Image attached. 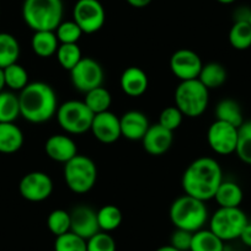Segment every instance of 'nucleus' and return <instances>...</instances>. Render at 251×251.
Instances as JSON below:
<instances>
[{
	"instance_id": "obj_1",
	"label": "nucleus",
	"mask_w": 251,
	"mask_h": 251,
	"mask_svg": "<svg viewBox=\"0 0 251 251\" xmlns=\"http://www.w3.org/2000/svg\"><path fill=\"white\" fill-rule=\"evenodd\" d=\"M222 181L223 170L218 161L209 156H202L186 168L181 185L185 195L207 202L214 199Z\"/></svg>"
},
{
	"instance_id": "obj_2",
	"label": "nucleus",
	"mask_w": 251,
	"mask_h": 251,
	"mask_svg": "<svg viewBox=\"0 0 251 251\" xmlns=\"http://www.w3.org/2000/svg\"><path fill=\"white\" fill-rule=\"evenodd\" d=\"M20 115L30 123H45L57 113L58 98L54 89L43 81L28 83L19 94Z\"/></svg>"
},
{
	"instance_id": "obj_3",
	"label": "nucleus",
	"mask_w": 251,
	"mask_h": 251,
	"mask_svg": "<svg viewBox=\"0 0 251 251\" xmlns=\"http://www.w3.org/2000/svg\"><path fill=\"white\" fill-rule=\"evenodd\" d=\"M23 19L26 25L36 31H55L63 21L62 0H25Z\"/></svg>"
},
{
	"instance_id": "obj_4",
	"label": "nucleus",
	"mask_w": 251,
	"mask_h": 251,
	"mask_svg": "<svg viewBox=\"0 0 251 251\" xmlns=\"http://www.w3.org/2000/svg\"><path fill=\"white\" fill-rule=\"evenodd\" d=\"M169 217L176 229L196 233L208 222V209L206 202L183 195L171 203Z\"/></svg>"
},
{
	"instance_id": "obj_5",
	"label": "nucleus",
	"mask_w": 251,
	"mask_h": 251,
	"mask_svg": "<svg viewBox=\"0 0 251 251\" xmlns=\"http://www.w3.org/2000/svg\"><path fill=\"white\" fill-rule=\"evenodd\" d=\"M174 99L175 106L185 117L196 118L203 115L208 107L209 90L199 79L180 81Z\"/></svg>"
},
{
	"instance_id": "obj_6",
	"label": "nucleus",
	"mask_w": 251,
	"mask_h": 251,
	"mask_svg": "<svg viewBox=\"0 0 251 251\" xmlns=\"http://www.w3.org/2000/svg\"><path fill=\"white\" fill-rule=\"evenodd\" d=\"M64 181L72 192L88 194L98 181V168L93 159L86 155H75L64 164Z\"/></svg>"
},
{
	"instance_id": "obj_7",
	"label": "nucleus",
	"mask_w": 251,
	"mask_h": 251,
	"mask_svg": "<svg viewBox=\"0 0 251 251\" xmlns=\"http://www.w3.org/2000/svg\"><path fill=\"white\" fill-rule=\"evenodd\" d=\"M94 116L85 102L79 100L63 102L55 113L58 125L68 134H84L90 131Z\"/></svg>"
},
{
	"instance_id": "obj_8",
	"label": "nucleus",
	"mask_w": 251,
	"mask_h": 251,
	"mask_svg": "<svg viewBox=\"0 0 251 251\" xmlns=\"http://www.w3.org/2000/svg\"><path fill=\"white\" fill-rule=\"evenodd\" d=\"M248 222V216L243 209H240V207L235 208L219 207L209 219V230L213 231L226 243L240 238Z\"/></svg>"
},
{
	"instance_id": "obj_9",
	"label": "nucleus",
	"mask_w": 251,
	"mask_h": 251,
	"mask_svg": "<svg viewBox=\"0 0 251 251\" xmlns=\"http://www.w3.org/2000/svg\"><path fill=\"white\" fill-rule=\"evenodd\" d=\"M73 20L83 33L93 35L105 25L106 11L99 0H78L73 9Z\"/></svg>"
},
{
	"instance_id": "obj_10",
	"label": "nucleus",
	"mask_w": 251,
	"mask_h": 251,
	"mask_svg": "<svg viewBox=\"0 0 251 251\" xmlns=\"http://www.w3.org/2000/svg\"><path fill=\"white\" fill-rule=\"evenodd\" d=\"M69 73L74 88L84 94L99 86H102L103 78H105L100 63L90 57L81 58L80 62Z\"/></svg>"
},
{
	"instance_id": "obj_11",
	"label": "nucleus",
	"mask_w": 251,
	"mask_h": 251,
	"mask_svg": "<svg viewBox=\"0 0 251 251\" xmlns=\"http://www.w3.org/2000/svg\"><path fill=\"white\" fill-rule=\"evenodd\" d=\"M238 129L229 123L216 120L207 131V142L209 148L219 155L235 153L238 144Z\"/></svg>"
},
{
	"instance_id": "obj_12",
	"label": "nucleus",
	"mask_w": 251,
	"mask_h": 251,
	"mask_svg": "<svg viewBox=\"0 0 251 251\" xmlns=\"http://www.w3.org/2000/svg\"><path fill=\"white\" fill-rule=\"evenodd\" d=\"M19 192L28 202L46 201L53 192V181L43 171H31L20 180Z\"/></svg>"
},
{
	"instance_id": "obj_13",
	"label": "nucleus",
	"mask_w": 251,
	"mask_h": 251,
	"mask_svg": "<svg viewBox=\"0 0 251 251\" xmlns=\"http://www.w3.org/2000/svg\"><path fill=\"white\" fill-rule=\"evenodd\" d=\"M170 71L180 81L199 79L203 67L201 57L195 50L181 48L175 50L170 57Z\"/></svg>"
},
{
	"instance_id": "obj_14",
	"label": "nucleus",
	"mask_w": 251,
	"mask_h": 251,
	"mask_svg": "<svg viewBox=\"0 0 251 251\" xmlns=\"http://www.w3.org/2000/svg\"><path fill=\"white\" fill-rule=\"evenodd\" d=\"M91 133L100 143L112 144L122 137L120 117L111 111L98 113L94 116L91 123Z\"/></svg>"
},
{
	"instance_id": "obj_15",
	"label": "nucleus",
	"mask_w": 251,
	"mask_h": 251,
	"mask_svg": "<svg viewBox=\"0 0 251 251\" xmlns=\"http://www.w3.org/2000/svg\"><path fill=\"white\" fill-rule=\"evenodd\" d=\"M71 213V231L88 240L100 230L98 212L89 206H78Z\"/></svg>"
},
{
	"instance_id": "obj_16",
	"label": "nucleus",
	"mask_w": 251,
	"mask_h": 251,
	"mask_svg": "<svg viewBox=\"0 0 251 251\" xmlns=\"http://www.w3.org/2000/svg\"><path fill=\"white\" fill-rule=\"evenodd\" d=\"M45 151L53 161L66 164L78 155V147L67 134H53L46 141Z\"/></svg>"
},
{
	"instance_id": "obj_17",
	"label": "nucleus",
	"mask_w": 251,
	"mask_h": 251,
	"mask_svg": "<svg viewBox=\"0 0 251 251\" xmlns=\"http://www.w3.org/2000/svg\"><path fill=\"white\" fill-rule=\"evenodd\" d=\"M144 151L153 156H160L171 148L174 143V132L161 127L159 123L151 125L146 136L142 139Z\"/></svg>"
},
{
	"instance_id": "obj_18",
	"label": "nucleus",
	"mask_w": 251,
	"mask_h": 251,
	"mask_svg": "<svg viewBox=\"0 0 251 251\" xmlns=\"http://www.w3.org/2000/svg\"><path fill=\"white\" fill-rule=\"evenodd\" d=\"M121 133L128 141H142L151 127L148 117L141 111H127L120 118Z\"/></svg>"
},
{
	"instance_id": "obj_19",
	"label": "nucleus",
	"mask_w": 251,
	"mask_h": 251,
	"mask_svg": "<svg viewBox=\"0 0 251 251\" xmlns=\"http://www.w3.org/2000/svg\"><path fill=\"white\" fill-rule=\"evenodd\" d=\"M149 80L146 72L139 67H128L120 78V86L129 98H139L148 90Z\"/></svg>"
},
{
	"instance_id": "obj_20",
	"label": "nucleus",
	"mask_w": 251,
	"mask_h": 251,
	"mask_svg": "<svg viewBox=\"0 0 251 251\" xmlns=\"http://www.w3.org/2000/svg\"><path fill=\"white\" fill-rule=\"evenodd\" d=\"M24 146V133L14 123H0V153L14 154Z\"/></svg>"
},
{
	"instance_id": "obj_21",
	"label": "nucleus",
	"mask_w": 251,
	"mask_h": 251,
	"mask_svg": "<svg viewBox=\"0 0 251 251\" xmlns=\"http://www.w3.org/2000/svg\"><path fill=\"white\" fill-rule=\"evenodd\" d=\"M244 199V192L240 186L234 181L223 180L217 190L214 199L222 208H235L240 207Z\"/></svg>"
},
{
	"instance_id": "obj_22",
	"label": "nucleus",
	"mask_w": 251,
	"mask_h": 251,
	"mask_svg": "<svg viewBox=\"0 0 251 251\" xmlns=\"http://www.w3.org/2000/svg\"><path fill=\"white\" fill-rule=\"evenodd\" d=\"M59 45L54 31H36L31 38V48L40 58H50L54 55Z\"/></svg>"
},
{
	"instance_id": "obj_23",
	"label": "nucleus",
	"mask_w": 251,
	"mask_h": 251,
	"mask_svg": "<svg viewBox=\"0 0 251 251\" xmlns=\"http://www.w3.org/2000/svg\"><path fill=\"white\" fill-rule=\"evenodd\" d=\"M216 120L229 123L236 128H239L245 122L240 105L233 99H224L217 103Z\"/></svg>"
},
{
	"instance_id": "obj_24",
	"label": "nucleus",
	"mask_w": 251,
	"mask_h": 251,
	"mask_svg": "<svg viewBox=\"0 0 251 251\" xmlns=\"http://www.w3.org/2000/svg\"><path fill=\"white\" fill-rule=\"evenodd\" d=\"M226 78H228L226 69L222 66L221 63L217 62L203 64L201 73L199 75V80L208 90H213V89H218L223 86L224 83L226 81Z\"/></svg>"
},
{
	"instance_id": "obj_25",
	"label": "nucleus",
	"mask_w": 251,
	"mask_h": 251,
	"mask_svg": "<svg viewBox=\"0 0 251 251\" xmlns=\"http://www.w3.org/2000/svg\"><path fill=\"white\" fill-rule=\"evenodd\" d=\"M20 57V43L11 33L0 32V68L4 69L18 63Z\"/></svg>"
},
{
	"instance_id": "obj_26",
	"label": "nucleus",
	"mask_w": 251,
	"mask_h": 251,
	"mask_svg": "<svg viewBox=\"0 0 251 251\" xmlns=\"http://www.w3.org/2000/svg\"><path fill=\"white\" fill-rule=\"evenodd\" d=\"M190 251H226L224 241L209 229L194 233Z\"/></svg>"
},
{
	"instance_id": "obj_27",
	"label": "nucleus",
	"mask_w": 251,
	"mask_h": 251,
	"mask_svg": "<svg viewBox=\"0 0 251 251\" xmlns=\"http://www.w3.org/2000/svg\"><path fill=\"white\" fill-rule=\"evenodd\" d=\"M20 102L19 95L14 91L0 93V123H14L20 117Z\"/></svg>"
},
{
	"instance_id": "obj_28",
	"label": "nucleus",
	"mask_w": 251,
	"mask_h": 251,
	"mask_svg": "<svg viewBox=\"0 0 251 251\" xmlns=\"http://www.w3.org/2000/svg\"><path fill=\"white\" fill-rule=\"evenodd\" d=\"M84 102L94 115H98V113L110 111L111 103H112V96H111L110 91L107 89L103 88V86H99V88H95L85 93Z\"/></svg>"
},
{
	"instance_id": "obj_29",
	"label": "nucleus",
	"mask_w": 251,
	"mask_h": 251,
	"mask_svg": "<svg viewBox=\"0 0 251 251\" xmlns=\"http://www.w3.org/2000/svg\"><path fill=\"white\" fill-rule=\"evenodd\" d=\"M228 40L234 50H249L251 47V25L249 21H235L229 30Z\"/></svg>"
},
{
	"instance_id": "obj_30",
	"label": "nucleus",
	"mask_w": 251,
	"mask_h": 251,
	"mask_svg": "<svg viewBox=\"0 0 251 251\" xmlns=\"http://www.w3.org/2000/svg\"><path fill=\"white\" fill-rule=\"evenodd\" d=\"M122 212L113 204H105L98 211V222L101 231L111 233L122 223Z\"/></svg>"
},
{
	"instance_id": "obj_31",
	"label": "nucleus",
	"mask_w": 251,
	"mask_h": 251,
	"mask_svg": "<svg viewBox=\"0 0 251 251\" xmlns=\"http://www.w3.org/2000/svg\"><path fill=\"white\" fill-rule=\"evenodd\" d=\"M55 55L59 66L68 72H71L83 58L78 43H60Z\"/></svg>"
},
{
	"instance_id": "obj_32",
	"label": "nucleus",
	"mask_w": 251,
	"mask_h": 251,
	"mask_svg": "<svg viewBox=\"0 0 251 251\" xmlns=\"http://www.w3.org/2000/svg\"><path fill=\"white\" fill-rule=\"evenodd\" d=\"M4 71V79H5V86L11 91H19L28 85V73L25 68L19 63H14L11 66L6 67Z\"/></svg>"
},
{
	"instance_id": "obj_33",
	"label": "nucleus",
	"mask_w": 251,
	"mask_h": 251,
	"mask_svg": "<svg viewBox=\"0 0 251 251\" xmlns=\"http://www.w3.org/2000/svg\"><path fill=\"white\" fill-rule=\"evenodd\" d=\"M235 154L243 163L251 165V121H246L239 127Z\"/></svg>"
},
{
	"instance_id": "obj_34",
	"label": "nucleus",
	"mask_w": 251,
	"mask_h": 251,
	"mask_svg": "<svg viewBox=\"0 0 251 251\" xmlns=\"http://www.w3.org/2000/svg\"><path fill=\"white\" fill-rule=\"evenodd\" d=\"M47 226L54 236L71 231V213L64 209H54L47 218Z\"/></svg>"
},
{
	"instance_id": "obj_35",
	"label": "nucleus",
	"mask_w": 251,
	"mask_h": 251,
	"mask_svg": "<svg viewBox=\"0 0 251 251\" xmlns=\"http://www.w3.org/2000/svg\"><path fill=\"white\" fill-rule=\"evenodd\" d=\"M54 251H86V240L73 231L55 236Z\"/></svg>"
},
{
	"instance_id": "obj_36",
	"label": "nucleus",
	"mask_w": 251,
	"mask_h": 251,
	"mask_svg": "<svg viewBox=\"0 0 251 251\" xmlns=\"http://www.w3.org/2000/svg\"><path fill=\"white\" fill-rule=\"evenodd\" d=\"M54 32L59 43H78L84 35L81 28L74 20L62 21Z\"/></svg>"
},
{
	"instance_id": "obj_37",
	"label": "nucleus",
	"mask_w": 251,
	"mask_h": 251,
	"mask_svg": "<svg viewBox=\"0 0 251 251\" xmlns=\"http://www.w3.org/2000/svg\"><path fill=\"white\" fill-rule=\"evenodd\" d=\"M115 239L110 233L106 231H99L94 236L86 240V251H116Z\"/></svg>"
},
{
	"instance_id": "obj_38",
	"label": "nucleus",
	"mask_w": 251,
	"mask_h": 251,
	"mask_svg": "<svg viewBox=\"0 0 251 251\" xmlns=\"http://www.w3.org/2000/svg\"><path fill=\"white\" fill-rule=\"evenodd\" d=\"M183 117L185 116L182 115V112L176 106H169V107H165L160 112L158 123L161 127H164V128L174 132L181 126Z\"/></svg>"
},
{
	"instance_id": "obj_39",
	"label": "nucleus",
	"mask_w": 251,
	"mask_h": 251,
	"mask_svg": "<svg viewBox=\"0 0 251 251\" xmlns=\"http://www.w3.org/2000/svg\"><path fill=\"white\" fill-rule=\"evenodd\" d=\"M192 236H194V233H191V231L175 229V231L170 236V244L169 245H171L178 251H190Z\"/></svg>"
},
{
	"instance_id": "obj_40",
	"label": "nucleus",
	"mask_w": 251,
	"mask_h": 251,
	"mask_svg": "<svg viewBox=\"0 0 251 251\" xmlns=\"http://www.w3.org/2000/svg\"><path fill=\"white\" fill-rule=\"evenodd\" d=\"M239 239L243 241L244 245L251 248V222H248V224L245 226V228H244L243 233H241Z\"/></svg>"
},
{
	"instance_id": "obj_41",
	"label": "nucleus",
	"mask_w": 251,
	"mask_h": 251,
	"mask_svg": "<svg viewBox=\"0 0 251 251\" xmlns=\"http://www.w3.org/2000/svg\"><path fill=\"white\" fill-rule=\"evenodd\" d=\"M126 1H127V3H128L131 6H133V8L142 9V8H146V6H148L149 4L153 1V0H126Z\"/></svg>"
},
{
	"instance_id": "obj_42",
	"label": "nucleus",
	"mask_w": 251,
	"mask_h": 251,
	"mask_svg": "<svg viewBox=\"0 0 251 251\" xmlns=\"http://www.w3.org/2000/svg\"><path fill=\"white\" fill-rule=\"evenodd\" d=\"M4 88H6L5 79H4V71L0 68V93H1V91H4Z\"/></svg>"
},
{
	"instance_id": "obj_43",
	"label": "nucleus",
	"mask_w": 251,
	"mask_h": 251,
	"mask_svg": "<svg viewBox=\"0 0 251 251\" xmlns=\"http://www.w3.org/2000/svg\"><path fill=\"white\" fill-rule=\"evenodd\" d=\"M155 251H178V250H176V249L173 248L171 245H164V246H160L159 249H156Z\"/></svg>"
},
{
	"instance_id": "obj_44",
	"label": "nucleus",
	"mask_w": 251,
	"mask_h": 251,
	"mask_svg": "<svg viewBox=\"0 0 251 251\" xmlns=\"http://www.w3.org/2000/svg\"><path fill=\"white\" fill-rule=\"evenodd\" d=\"M217 1H218V3H221V4H224V5H229V4L235 3L236 0H217Z\"/></svg>"
},
{
	"instance_id": "obj_45",
	"label": "nucleus",
	"mask_w": 251,
	"mask_h": 251,
	"mask_svg": "<svg viewBox=\"0 0 251 251\" xmlns=\"http://www.w3.org/2000/svg\"><path fill=\"white\" fill-rule=\"evenodd\" d=\"M249 24L251 25V14H250V18H249Z\"/></svg>"
},
{
	"instance_id": "obj_46",
	"label": "nucleus",
	"mask_w": 251,
	"mask_h": 251,
	"mask_svg": "<svg viewBox=\"0 0 251 251\" xmlns=\"http://www.w3.org/2000/svg\"><path fill=\"white\" fill-rule=\"evenodd\" d=\"M235 251H239V250H235Z\"/></svg>"
}]
</instances>
